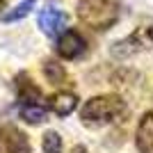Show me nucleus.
<instances>
[{
	"instance_id": "obj_15",
	"label": "nucleus",
	"mask_w": 153,
	"mask_h": 153,
	"mask_svg": "<svg viewBox=\"0 0 153 153\" xmlns=\"http://www.w3.org/2000/svg\"><path fill=\"white\" fill-rule=\"evenodd\" d=\"M2 9H5V0H0V12H2Z\"/></svg>"
},
{
	"instance_id": "obj_12",
	"label": "nucleus",
	"mask_w": 153,
	"mask_h": 153,
	"mask_svg": "<svg viewBox=\"0 0 153 153\" xmlns=\"http://www.w3.org/2000/svg\"><path fill=\"white\" fill-rule=\"evenodd\" d=\"M34 9V0H23V2H19V5L14 7L12 12H7L2 14V21L5 23H14V21H21V19H25L27 14Z\"/></svg>"
},
{
	"instance_id": "obj_9",
	"label": "nucleus",
	"mask_w": 153,
	"mask_h": 153,
	"mask_svg": "<svg viewBox=\"0 0 153 153\" xmlns=\"http://www.w3.org/2000/svg\"><path fill=\"white\" fill-rule=\"evenodd\" d=\"M78 105V96L73 91H59L51 98V110L57 117H69Z\"/></svg>"
},
{
	"instance_id": "obj_4",
	"label": "nucleus",
	"mask_w": 153,
	"mask_h": 153,
	"mask_svg": "<svg viewBox=\"0 0 153 153\" xmlns=\"http://www.w3.org/2000/svg\"><path fill=\"white\" fill-rule=\"evenodd\" d=\"M0 153H32L27 135L14 123L0 126Z\"/></svg>"
},
{
	"instance_id": "obj_14",
	"label": "nucleus",
	"mask_w": 153,
	"mask_h": 153,
	"mask_svg": "<svg viewBox=\"0 0 153 153\" xmlns=\"http://www.w3.org/2000/svg\"><path fill=\"white\" fill-rule=\"evenodd\" d=\"M71 153H87V149H85V146H73Z\"/></svg>"
},
{
	"instance_id": "obj_3",
	"label": "nucleus",
	"mask_w": 153,
	"mask_h": 153,
	"mask_svg": "<svg viewBox=\"0 0 153 153\" xmlns=\"http://www.w3.org/2000/svg\"><path fill=\"white\" fill-rule=\"evenodd\" d=\"M149 48H153V25H140L133 34H128L119 44H114L112 55H117V57H128V55H133V53L149 51Z\"/></svg>"
},
{
	"instance_id": "obj_2",
	"label": "nucleus",
	"mask_w": 153,
	"mask_h": 153,
	"mask_svg": "<svg viewBox=\"0 0 153 153\" xmlns=\"http://www.w3.org/2000/svg\"><path fill=\"white\" fill-rule=\"evenodd\" d=\"M78 19L96 32H105L119 19V0H80Z\"/></svg>"
},
{
	"instance_id": "obj_1",
	"label": "nucleus",
	"mask_w": 153,
	"mask_h": 153,
	"mask_svg": "<svg viewBox=\"0 0 153 153\" xmlns=\"http://www.w3.org/2000/svg\"><path fill=\"white\" fill-rule=\"evenodd\" d=\"M126 114V103L114 94H103V96H94L82 105L80 110V119L85 126L89 128H101L108 123L117 121L119 117Z\"/></svg>"
},
{
	"instance_id": "obj_6",
	"label": "nucleus",
	"mask_w": 153,
	"mask_h": 153,
	"mask_svg": "<svg viewBox=\"0 0 153 153\" xmlns=\"http://www.w3.org/2000/svg\"><path fill=\"white\" fill-rule=\"evenodd\" d=\"M39 27L44 34L48 37H57L62 34L64 27H66V14L62 9H55V7H44L41 12H39Z\"/></svg>"
},
{
	"instance_id": "obj_13",
	"label": "nucleus",
	"mask_w": 153,
	"mask_h": 153,
	"mask_svg": "<svg viewBox=\"0 0 153 153\" xmlns=\"http://www.w3.org/2000/svg\"><path fill=\"white\" fill-rule=\"evenodd\" d=\"M41 149H44V153H62V137H59V133L48 130L44 135V140H41Z\"/></svg>"
},
{
	"instance_id": "obj_8",
	"label": "nucleus",
	"mask_w": 153,
	"mask_h": 153,
	"mask_svg": "<svg viewBox=\"0 0 153 153\" xmlns=\"http://www.w3.org/2000/svg\"><path fill=\"white\" fill-rule=\"evenodd\" d=\"M14 85H16V94H19L21 103H39L41 89L32 82V78L27 76V73H19L16 80H14Z\"/></svg>"
},
{
	"instance_id": "obj_10",
	"label": "nucleus",
	"mask_w": 153,
	"mask_h": 153,
	"mask_svg": "<svg viewBox=\"0 0 153 153\" xmlns=\"http://www.w3.org/2000/svg\"><path fill=\"white\" fill-rule=\"evenodd\" d=\"M19 114L23 121L37 126V123H44L46 121V110L39 105V103H21L19 108Z\"/></svg>"
},
{
	"instance_id": "obj_11",
	"label": "nucleus",
	"mask_w": 153,
	"mask_h": 153,
	"mask_svg": "<svg viewBox=\"0 0 153 153\" xmlns=\"http://www.w3.org/2000/svg\"><path fill=\"white\" fill-rule=\"evenodd\" d=\"M44 76L51 85H64L66 82V71L62 64H57L55 59H46L44 62Z\"/></svg>"
},
{
	"instance_id": "obj_7",
	"label": "nucleus",
	"mask_w": 153,
	"mask_h": 153,
	"mask_svg": "<svg viewBox=\"0 0 153 153\" xmlns=\"http://www.w3.org/2000/svg\"><path fill=\"white\" fill-rule=\"evenodd\" d=\"M135 144L142 153L153 151V110H149L140 119V126H137V133H135Z\"/></svg>"
},
{
	"instance_id": "obj_5",
	"label": "nucleus",
	"mask_w": 153,
	"mask_h": 153,
	"mask_svg": "<svg viewBox=\"0 0 153 153\" xmlns=\"http://www.w3.org/2000/svg\"><path fill=\"white\" fill-rule=\"evenodd\" d=\"M55 51L62 59H78L87 53V41L78 30H66L59 34Z\"/></svg>"
}]
</instances>
